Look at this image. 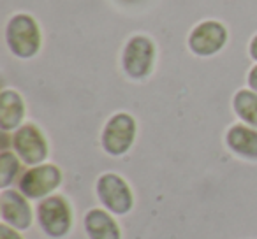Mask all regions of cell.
Returning a JSON list of instances; mask_svg holds the SVG:
<instances>
[{
	"label": "cell",
	"mask_w": 257,
	"mask_h": 239,
	"mask_svg": "<svg viewBox=\"0 0 257 239\" xmlns=\"http://www.w3.org/2000/svg\"><path fill=\"white\" fill-rule=\"evenodd\" d=\"M8 44L15 55L22 58H30L39 51L41 32L36 20L29 15H16L8 25Z\"/></svg>",
	"instance_id": "1"
},
{
	"label": "cell",
	"mask_w": 257,
	"mask_h": 239,
	"mask_svg": "<svg viewBox=\"0 0 257 239\" xmlns=\"http://www.w3.org/2000/svg\"><path fill=\"white\" fill-rule=\"evenodd\" d=\"M155 58V46L148 37L136 36L128 41L123 53V67L133 78H145L152 71Z\"/></svg>",
	"instance_id": "2"
},
{
	"label": "cell",
	"mask_w": 257,
	"mask_h": 239,
	"mask_svg": "<svg viewBox=\"0 0 257 239\" xmlns=\"http://www.w3.org/2000/svg\"><path fill=\"white\" fill-rule=\"evenodd\" d=\"M136 136V123L128 114H116L107 122L102 134V144L107 153L121 155L131 148Z\"/></svg>",
	"instance_id": "3"
},
{
	"label": "cell",
	"mask_w": 257,
	"mask_h": 239,
	"mask_svg": "<svg viewBox=\"0 0 257 239\" xmlns=\"http://www.w3.org/2000/svg\"><path fill=\"white\" fill-rule=\"evenodd\" d=\"M227 41V30L218 22H203L189 37L190 50L201 57H208L220 50Z\"/></svg>",
	"instance_id": "4"
},
{
	"label": "cell",
	"mask_w": 257,
	"mask_h": 239,
	"mask_svg": "<svg viewBox=\"0 0 257 239\" xmlns=\"http://www.w3.org/2000/svg\"><path fill=\"white\" fill-rule=\"evenodd\" d=\"M13 146H15L16 153L30 165L43 162L48 155L46 141L34 125H25L18 129V132L13 137Z\"/></svg>",
	"instance_id": "5"
},
{
	"label": "cell",
	"mask_w": 257,
	"mask_h": 239,
	"mask_svg": "<svg viewBox=\"0 0 257 239\" xmlns=\"http://www.w3.org/2000/svg\"><path fill=\"white\" fill-rule=\"evenodd\" d=\"M99 195L102 202L114 213H125L133 206V195L128 190L127 183L116 174H104L99 179Z\"/></svg>",
	"instance_id": "6"
},
{
	"label": "cell",
	"mask_w": 257,
	"mask_h": 239,
	"mask_svg": "<svg viewBox=\"0 0 257 239\" xmlns=\"http://www.w3.org/2000/svg\"><path fill=\"white\" fill-rule=\"evenodd\" d=\"M60 183V171L55 165H37L23 176L20 188L29 197H41L55 190Z\"/></svg>",
	"instance_id": "7"
},
{
	"label": "cell",
	"mask_w": 257,
	"mask_h": 239,
	"mask_svg": "<svg viewBox=\"0 0 257 239\" xmlns=\"http://www.w3.org/2000/svg\"><path fill=\"white\" fill-rule=\"evenodd\" d=\"M41 225L51 235H62L71 225V211L60 197H50L39 206Z\"/></svg>",
	"instance_id": "8"
},
{
	"label": "cell",
	"mask_w": 257,
	"mask_h": 239,
	"mask_svg": "<svg viewBox=\"0 0 257 239\" xmlns=\"http://www.w3.org/2000/svg\"><path fill=\"white\" fill-rule=\"evenodd\" d=\"M2 216L15 227L25 228L30 225L32 214H30L27 200L18 192H4L2 193Z\"/></svg>",
	"instance_id": "9"
},
{
	"label": "cell",
	"mask_w": 257,
	"mask_h": 239,
	"mask_svg": "<svg viewBox=\"0 0 257 239\" xmlns=\"http://www.w3.org/2000/svg\"><path fill=\"white\" fill-rule=\"evenodd\" d=\"M23 100L16 92L6 90L0 95V125L4 130H13L23 118Z\"/></svg>",
	"instance_id": "10"
},
{
	"label": "cell",
	"mask_w": 257,
	"mask_h": 239,
	"mask_svg": "<svg viewBox=\"0 0 257 239\" xmlns=\"http://www.w3.org/2000/svg\"><path fill=\"white\" fill-rule=\"evenodd\" d=\"M227 143L239 155H245L250 158H257V132L248 127L236 125L229 130Z\"/></svg>",
	"instance_id": "11"
},
{
	"label": "cell",
	"mask_w": 257,
	"mask_h": 239,
	"mask_svg": "<svg viewBox=\"0 0 257 239\" xmlns=\"http://www.w3.org/2000/svg\"><path fill=\"white\" fill-rule=\"evenodd\" d=\"M86 230L92 239H120L114 221L104 211L93 209L86 216Z\"/></svg>",
	"instance_id": "12"
},
{
	"label": "cell",
	"mask_w": 257,
	"mask_h": 239,
	"mask_svg": "<svg viewBox=\"0 0 257 239\" xmlns=\"http://www.w3.org/2000/svg\"><path fill=\"white\" fill-rule=\"evenodd\" d=\"M234 109L241 120L257 127V93L241 90L234 97Z\"/></svg>",
	"instance_id": "13"
},
{
	"label": "cell",
	"mask_w": 257,
	"mask_h": 239,
	"mask_svg": "<svg viewBox=\"0 0 257 239\" xmlns=\"http://www.w3.org/2000/svg\"><path fill=\"white\" fill-rule=\"evenodd\" d=\"M18 171H20L18 158L13 153H9V151H4L2 158H0V183H2V186H8L15 179Z\"/></svg>",
	"instance_id": "14"
},
{
	"label": "cell",
	"mask_w": 257,
	"mask_h": 239,
	"mask_svg": "<svg viewBox=\"0 0 257 239\" xmlns=\"http://www.w3.org/2000/svg\"><path fill=\"white\" fill-rule=\"evenodd\" d=\"M0 239H22L18 234H16L13 228H9L8 225H2V228H0Z\"/></svg>",
	"instance_id": "15"
},
{
	"label": "cell",
	"mask_w": 257,
	"mask_h": 239,
	"mask_svg": "<svg viewBox=\"0 0 257 239\" xmlns=\"http://www.w3.org/2000/svg\"><path fill=\"white\" fill-rule=\"evenodd\" d=\"M248 83L252 86L253 92H257V65L250 71V76H248Z\"/></svg>",
	"instance_id": "16"
},
{
	"label": "cell",
	"mask_w": 257,
	"mask_h": 239,
	"mask_svg": "<svg viewBox=\"0 0 257 239\" xmlns=\"http://www.w3.org/2000/svg\"><path fill=\"white\" fill-rule=\"evenodd\" d=\"M250 55L257 60V36L253 37L252 43H250Z\"/></svg>",
	"instance_id": "17"
}]
</instances>
